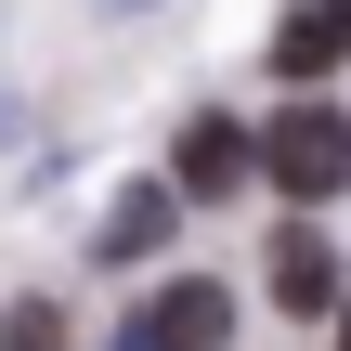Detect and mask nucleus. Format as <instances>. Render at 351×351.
Returning <instances> with one entry per match:
<instances>
[{
	"mask_svg": "<svg viewBox=\"0 0 351 351\" xmlns=\"http://www.w3.org/2000/svg\"><path fill=\"white\" fill-rule=\"evenodd\" d=\"M247 169H261V156H247V130H234L221 104H208V117H182V156H169V195H195V208H221V195H234Z\"/></svg>",
	"mask_w": 351,
	"mask_h": 351,
	"instance_id": "obj_3",
	"label": "nucleus"
},
{
	"mask_svg": "<svg viewBox=\"0 0 351 351\" xmlns=\"http://www.w3.org/2000/svg\"><path fill=\"white\" fill-rule=\"evenodd\" d=\"M130 339H143V351H234V287L182 274V287H156V300L130 313Z\"/></svg>",
	"mask_w": 351,
	"mask_h": 351,
	"instance_id": "obj_2",
	"label": "nucleus"
},
{
	"mask_svg": "<svg viewBox=\"0 0 351 351\" xmlns=\"http://www.w3.org/2000/svg\"><path fill=\"white\" fill-rule=\"evenodd\" d=\"M0 351H65V313H52V300H13V313H0Z\"/></svg>",
	"mask_w": 351,
	"mask_h": 351,
	"instance_id": "obj_7",
	"label": "nucleus"
},
{
	"mask_svg": "<svg viewBox=\"0 0 351 351\" xmlns=\"http://www.w3.org/2000/svg\"><path fill=\"white\" fill-rule=\"evenodd\" d=\"M91 13H143V0H91Z\"/></svg>",
	"mask_w": 351,
	"mask_h": 351,
	"instance_id": "obj_9",
	"label": "nucleus"
},
{
	"mask_svg": "<svg viewBox=\"0 0 351 351\" xmlns=\"http://www.w3.org/2000/svg\"><path fill=\"white\" fill-rule=\"evenodd\" d=\"M351 52V0H287L274 13V78H326Z\"/></svg>",
	"mask_w": 351,
	"mask_h": 351,
	"instance_id": "obj_6",
	"label": "nucleus"
},
{
	"mask_svg": "<svg viewBox=\"0 0 351 351\" xmlns=\"http://www.w3.org/2000/svg\"><path fill=\"white\" fill-rule=\"evenodd\" d=\"M247 156H261L300 208H326V195L351 182V117H339V104H287V117H274V143H247Z\"/></svg>",
	"mask_w": 351,
	"mask_h": 351,
	"instance_id": "obj_1",
	"label": "nucleus"
},
{
	"mask_svg": "<svg viewBox=\"0 0 351 351\" xmlns=\"http://www.w3.org/2000/svg\"><path fill=\"white\" fill-rule=\"evenodd\" d=\"M326 326H339V351H351V300H339V313H326Z\"/></svg>",
	"mask_w": 351,
	"mask_h": 351,
	"instance_id": "obj_8",
	"label": "nucleus"
},
{
	"mask_svg": "<svg viewBox=\"0 0 351 351\" xmlns=\"http://www.w3.org/2000/svg\"><path fill=\"white\" fill-rule=\"evenodd\" d=\"M274 313H300V326H326V313H339V247H326L313 221H287V234H274Z\"/></svg>",
	"mask_w": 351,
	"mask_h": 351,
	"instance_id": "obj_4",
	"label": "nucleus"
},
{
	"mask_svg": "<svg viewBox=\"0 0 351 351\" xmlns=\"http://www.w3.org/2000/svg\"><path fill=\"white\" fill-rule=\"evenodd\" d=\"M169 221H182V195H169V182H130V195L91 221V261H117V274H130V261H156V247H169Z\"/></svg>",
	"mask_w": 351,
	"mask_h": 351,
	"instance_id": "obj_5",
	"label": "nucleus"
}]
</instances>
